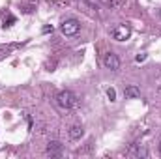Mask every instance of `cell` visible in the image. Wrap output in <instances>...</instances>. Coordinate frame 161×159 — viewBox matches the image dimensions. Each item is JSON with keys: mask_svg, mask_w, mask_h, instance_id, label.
<instances>
[{"mask_svg": "<svg viewBox=\"0 0 161 159\" xmlns=\"http://www.w3.org/2000/svg\"><path fill=\"white\" fill-rule=\"evenodd\" d=\"M158 152H159V156H161V140H159V144H158Z\"/></svg>", "mask_w": 161, "mask_h": 159, "instance_id": "obj_13", "label": "cell"}, {"mask_svg": "<svg viewBox=\"0 0 161 159\" xmlns=\"http://www.w3.org/2000/svg\"><path fill=\"white\" fill-rule=\"evenodd\" d=\"M159 17H161V9H159Z\"/></svg>", "mask_w": 161, "mask_h": 159, "instance_id": "obj_14", "label": "cell"}, {"mask_svg": "<svg viewBox=\"0 0 161 159\" xmlns=\"http://www.w3.org/2000/svg\"><path fill=\"white\" fill-rule=\"evenodd\" d=\"M124 96H125L127 99H137V97H141V88L135 86V84H129V86H125Z\"/></svg>", "mask_w": 161, "mask_h": 159, "instance_id": "obj_7", "label": "cell"}, {"mask_svg": "<svg viewBox=\"0 0 161 159\" xmlns=\"http://www.w3.org/2000/svg\"><path fill=\"white\" fill-rule=\"evenodd\" d=\"M60 30L66 38H71V36H77L80 30V25L77 19H66L62 25H60Z\"/></svg>", "mask_w": 161, "mask_h": 159, "instance_id": "obj_2", "label": "cell"}, {"mask_svg": "<svg viewBox=\"0 0 161 159\" xmlns=\"http://www.w3.org/2000/svg\"><path fill=\"white\" fill-rule=\"evenodd\" d=\"M43 32H45V34H47V32H53V26H45V28H43Z\"/></svg>", "mask_w": 161, "mask_h": 159, "instance_id": "obj_11", "label": "cell"}, {"mask_svg": "<svg viewBox=\"0 0 161 159\" xmlns=\"http://www.w3.org/2000/svg\"><path fill=\"white\" fill-rule=\"evenodd\" d=\"M103 66H105L107 69H111V71H116V69L120 68V58H118L114 52H107V54L103 56Z\"/></svg>", "mask_w": 161, "mask_h": 159, "instance_id": "obj_3", "label": "cell"}, {"mask_svg": "<svg viewBox=\"0 0 161 159\" xmlns=\"http://www.w3.org/2000/svg\"><path fill=\"white\" fill-rule=\"evenodd\" d=\"M146 60V54H137L135 56V62H144Z\"/></svg>", "mask_w": 161, "mask_h": 159, "instance_id": "obj_9", "label": "cell"}, {"mask_svg": "<svg viewBox=\"0 0 161 159\" xmlns=\"http://www.w3.org/2000/svg\"><path fill=\"white\" fill-rule=\"evenodd\" d=\"M68 135H69L71 140H80V137L84 135V129H82V125L75 123V125H71V127L68 129Z\"/></svg>", "mask_w": 161, "mask_h": 159, "instance_id": "obj_6", "label": "cell"}, {"mask_svg": "<svg viewBox=\"0 0 161 159\" xmlns=\"http://www.w3.org/2000/svg\"><path fill=\"white\" fill-rule=\"evenodd\" d=\"M107 97L111 101H116V90L114 88H107Z\"/></svg>", "mask_w": 161, "mask_h": 159, "instance_id": "obj_8", "label": "cell"}, {"mask_svg": "<svg viewBox=\"0 0 161 159\" xmlns=\"http://www.w3.org/2000/svg\"><path fill=\"white\" fill-rule=\"evenodd\" d=\"M156 96H158V97H161V86L158 88V90H156Z\"/></svg>", "mask_w": 161, "mask_h": 159, "instance_id": "obj_12", "label": "cell"}, {"mask_svg": "<svg viewBox=\"0 0 161 159\" xmlns=\"http://www.w3.org/2000/svg\"><path fill=\"white\" fill-rule=\"evenodd\" d=\"M129 36H131V28L127 25H118L113 30V38L116 41H125V40H129Z\"/></svg>", "mask_w": 161, "mask_h": 159, "instance_id": "obj_4", "label": "cell"}, {"mask_svg": "<svg viewBox=\"0 0 161 159\" xmlns=\"http://www.w3.org/2000/svg\"><path fill=\"white\" fill-rule=\"evenodd\" d=\"M62 152H64V146L58 140H51L47 144V150H45V154L51 156V157H58V156H62Z\"/></svg>", "mask_w": 161, "mask_h": 159, "instance_id": "obj_5", "label": "cell"}, {"mask_svg": "<svg viewBox=\"0 0 161 159\" xmlns=\"http://www.w3.org/2000/svg\"><path fill=\"white\" fill-rule=\"evenodd\" d=\"M54 103H56V107H58L60 111H69V109H73V107H75L77 97H75V94H73L71 90H62V92H58V94H56Z\"/></svg>", "mask_w": 161, "mask_h": 159, "instance_id": "obj_1", "label": "cell"}, {"mask_svg": "<svg viewBox=\"0 0 161 159\" xmlns=\"http://www.w3.org/2000/svg\"><path fill=\"white\" fill-rule=\"evenodd\" d=\"M6 52H8V47H0V58H4Z\"/></svg>", "mask_w": 161, "mask_h": 159, "instance_id": "obj_10", "label": "cell"}]
</instances>
